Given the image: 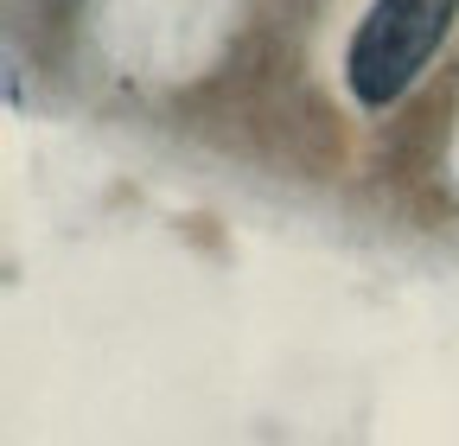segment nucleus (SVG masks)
Segmentation results:
<instances>
[{
  "mask_svg": "<svg viewBox=\"0 0 459 446\" xmlns=\"http://www.w3.org/2000/svg\"><path fill=\"white\" fill-rule=\"evenodd\" d=\"M459 0H377L370 20L351 39V90L383 108L415 83V71L434 58V45L446 39Z\"/></svg>",
  "mask_w": 459,
  "mask_h": 446,
  "instance_id": "obj_1",
  "label": "nucleus"
}]
</instances>
